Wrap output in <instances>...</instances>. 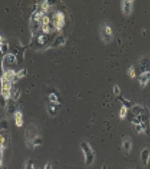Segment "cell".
Masks as SVG:
<instances>
[{
    "mask_svg": "<svg viewBox=\"0 0 150 169\" xmlns=\"http://www.w3.org/2000/svg\"><path fill=\"white\" fill-rule=\"evenodd\" d=\"M42 31L43 33L48 34L50 32V28H49V25H42Z\"/></svg>",
    "mask_w": 150,
    "mask_h": 169,
    "instance_id": "f1b7e54d",
    "label": "cell"
},
{
    "mask_svg": "<svg viewBox=\"0 0 150 169\" xmlns=\"http://www.w3.org/2000/svg\"><path fill=\"white\" fill-rule=\"evenodd\" d=\"M45 169H52V164H51V162H47L46 163Z\"/></svg>",
    "mask_w": 150,
    "mask_h": 169,
    "instance_id": "d6a6232c",
    "label": "cell"
},
{
    "mask_svg": "<svg viewBox=\"0 0 150 169\" xmlns=\"http://www.w3.org/2000/svg\"><path fill=\"white\" fill-rule=\"evenodd\" d=\"M2 165V160H1V158H0V166Z\"/></svg>",
    "mask_w": 150,
    "mask_h": 169,
    "instance_id": "8d00e7d4",
    "label": "cell"
},
{
    "mask_svg": "<svg viewBox=\"0 0 150 169\" xmlns=\"http://www.w3.org/2000/svg\"><path fill=\"white\" fill-rule=\"evenodd\" d=\"M127 75L130 77V78H134L136 76V72H135V68L134 66H130V67L127 69Z\"/></svg>",
    "mask_w": 150,
    "mask_h": 169,
    "instance_id": "2e32d148",
    "label": "cell"
},
{
    "mask_svg": "<svg viewBox=\"0 0 150 169\" xmlns=\"http://www.w3.org/2000/svg\"><path fill=\"white\" fill-rule=\"evenodd\" d=\"M146 168L150 169V155H149V157H148V160H147V163H146V166H145Z\"/></svg>",
    "mask_w": 150,
    "mask_h": 169,
    "instance_id": "836d02e7",
    "label": "cell"
},
{
    "mask_svg": "<svg viewBox=\"0 0 150 169\" xmlns=\"http://www.w3.org/2000/svg\"><path fill=\"white\" fill-rule=\"evenodd\" d=\"M26 73H27V70H26V68H23L21 69L20 71H18V72H16V79H19V78H22L24 77Z\"/></svg>",
    "mask_w": 150,
    "mask_h": 169,
    "instance_id": "d6986e66",
    "label": "cell"
},
{
    "mask_svg": "<svg viewBox=\"0 0 150 169\" xmlns=\"http://www.w3.org/2000/svg\"><path fill=\"white\" fill-rule=\"evenodd\" d=\"M14 119H15V124L16 126L20 128L23 126V115H22L21 112L17 111V112L14 113Z\"/></svg>",
    "mask_w": 150,
    "mask_h": 169,
    "instance_id": "9c48e42d",
    "label": "cell"
},
{
    "mask_svg": "<svg viewBox=\"0 0 150 169\" xmlns=\"http://www.w3.org/2000/svg\"><path fill=\"white\" fill-rule=\"evenodd\" d=\"M48 8H49V3L48 1H44L41 4V9H42V12H47Z\"/></svg>",
    "mask_w": 150,
    "mask_h": 169,
    "instance_id": "7402d4cb",
    "label": "cell"
},
{
    "mask_svg": "<svg viewBox=\"0 0 150 169\" xmlns=\"http://www.w3.org/2000/svg\"><path fill=\"white\" fill-rule=\"evenodd\" d=\"M32 142H33L34 145H40L42 144V140H41V137L37 136V137H35V139L33 140Z\"/></svg>",
    "mask_w": 150,
    "mask_h": 169,
    "instance_id": "484cf974",
    "label": "cell"
},
{
    "mask_svg": "<svg viewBox=\"0 0 150 169\" xmlns=\"http://www.w3.org/2000/svg\"><path fill=\"white\" fill-rule=\"evenodd\" d=\"M14 111H15V106L14 105H12V104L8 105V112L11 114V113L14 112Z\"/></svg>",
    "mask_w": 150,
    "mask_h": 169,
    "instance_id": "4dcf8cb0",
    "label": "cell"
},
{
    "mask_svg": "<svg viewBox=\"0 0 150 169\" xmlns=\"http://www.w3.org/2000/svg\"><path fill=\"white\" fill-rule=\"evenodd\" d=\"M122 148L124 151H126L127 153L130 152V150L132 148V141L131 140L129 139L128 136H126L124 140L122 141Z\"/></svg>",
    "mask_w": 150,
    "mask_h": 169,
    "instance_id": "ba28073f",
    "label": "cell"
},
{
    "mask_svg": "<svg viewBox=\"0 0 150 169\" xmlns=\"http://www.w3.org/2000/svg\"><path fill=\"white\" fill-rule=\"evenodd\" d=\"M131 111L132 114L134 116H139V115H143L144 114V107L141 105H134L131 107Z\"/></svg>",
    "mask_w": 150,
    "mask_h": 169,
    "instance_id": "30bf717a",
    "label": "cell"
},
{
    "mask_svg": "<svg viewBox=\"0 0 150 169\" xmlns=\"http://www.w3.org/2000/svg\"><path fill=\"white\" fill-rule=\"evenodd\" d=\"M81 149L83 153V157H85V164L87 166H91L92 163H94V160L95 157V151L92 149L91 145L87 141H82L80 144Z\"/></svg>",
    "mask_w": 150,
    "mask_h": 169,
    "instance_id": "6da1fadb",
    "label": "cell"
},
{
    "mask_svg": "<svg viewBox=\"0 0 150 169\" xmlns=\"http://www.w3.org/2000/svg\"><path fill=\"white\" fill-rule=\"evenodd\" d=\"M121 93V90H120V87L117 85V84H114L113 85V94L116 96H120Z\"/></svg>",
    "mask_w": 150,
    "mask_h": 169,
    "instance_id": "ffe728a7",
    "label": "cell"
},
{
    "mask_svg": "<svg viewBox=\"0 0 150 169\" xmlns=\"http://www.w3.org/2000/svg\"><path fill=\"white\" fill-rule=\"evenodd\" d=\"M140 64V68L142 70V72H145V71H148V67H149V60L147 59H142L139 62Z\"/></svg>",
    "mask_w": 150,
    "mask_h": 169,
    "instance_id": "7c38bea8",
    "label": "cell"
},
{
    "mask_svg": "<svg viewBox=\"0 0 150 169\" xmlns=\"http://www.w3.org/2000/svg\"><path fill=\"white\" fill-rule=\"evenodd\" d=\"M2 78L3 79H6L7 81L13 83V82H15L16 80H17L16 79V72H15L14 70H12V69H7V70H5L3 72Z\"/></svg>",
    "mask_w": 150,
    "mask_h": 169,
    "instance_id": "5b68a950",
    "label": "cell"
},
{
    "mask_svg": "<svg viewBox=\"0 0 150 169\" xmlns=\"http://www.w3.org/2000/svg\"><path fill=\"white\" fill-rule=\"evenodd\" d=\"M48 112H49V114L52 116H55L56 113H57V108H55V106H52V105H49L48 106Z\"/></svg>",
    "mask_w": 150,
    "mask_h": 169,
    "instance_id": "44dd1931",
    "label": "cell"
},
{
    "mask_svg": "<svg viewBox=\"0 0 150 169\" xmlns=\"http://www.w3.org/2000/svg\"><path fill=\"white\" fill-rule=\"evenodd\" d=\"M8 51H9V44H8L7 43H3L1 46H0V52L6 55V52Z\"/></svg>",
    "mask_w": 150,
    "mask_h": 169,
    "instance_id": "e0dca14e",
    "label": "cell"
},
{
    "mask_svg": "<svg viewBox=\"0 0 150 169\" xmlns=\"http://www.w3.org/2000/svg\"><path fill=\"white\" fill-rule=\"evenodd\" d=\"M50 24V18L48 16H44L42 19V25H49Z\"/></svg>",
    "mask_w": 150,
    "mask_h": 169,
    "instance_id": "4316f807",
    "label": "cell"
},
{
    "mask_svg": "<svg viewBox=\"0 0 150 169\" xmlns=\"http://www.w3.org/2000/svg\"><path fill=\"white\" fill-rule=\"evenodd\" d=\"M127 112H128V108H126L125 106H122L120 108V118L121 120L124 119L126 117V115H127Z\"/></svg>",
    "mask_w": 150,
    "mask_h": 169,
    "instance_id": "9a60e30c",
    "label": "cell"
},
{
    "mask_svg": "<svg viewBox=\"0 0 150 169\" xmlns=\"http://www.w3.org/2000/svg\"><path fill=\"white\" fill-rule=\"evenodd\" d=\"M134 128H135L136 133H144L145 132V123L139 124V125H134Z\"/></svg>",
    "mask_w": 150,
    "mask_h": 169,
    "instance_id": "5bb4252c",
    "label": "cell"
},
{
    "mask_svg": "<svg viewBox=\"0 0 150 169\" xmlns=\"http://www.w3.org/2000/svg\"><path fill=\"white\" fill-rule=\"evenodd\" d=\"M49 100L52 102V103H56V104L59 103L58 96H57L55 93H50V94H49Z\"/></svg>",
    "mask_w": 150,
    "mask_h": 169,
    "instance_id": "ac0fdd59",
    "label": "cell"
},
{
    "mask_svg": "<svg viewBox=\"0 0 150 169\" xmlns=\"http://www.w3.org/2000/svg\"><path fill=\"white\" fill-rule=\"evenodd\" d=\"M7 128H8V123L6 120L0 122V130H6Z\"/></svg>",
    "mask_w": 150,
    "mask_h": 169,
    "instance_id": "cb8c5ba5",
    "label": "cell"
},
{
    "mask_svg": "<svg viewBox=\"0 0 150 169\" xmlns=\"http://www.w3.org/2000/svg\"><path fill=\"white\" fill-rule=\"evenodd\" d=\"M46 41H47V36L45 35H42V36H40L39 37V39H38V42L40 43V44H44V43H46Z\"/></svg>",
    "mask_w": 150,
    "mask_h": 169,
    "instance_id": "83f0119b",
    "label": "cell"
},
{
    "mask_svg": "<svg viewBox=\"0 0 150 169\" xmlns=\"http://www.w3.org/2000/svg\"><path fill=\"white\" fill-rule=\"evenodd\" d=\"M20 95H21V91L19 90V89H16V90L14 91V93H13V99L14 100H17L18 98L20 97Z\"/></svg>",
    "mask_w": 150,
    "mask_h": 169,
    "instance_id": "d4e9b609",
    "label": "cell"
},
{
    "mask_svg": "<svg viewBox=\"0 0 150 169\" xmlns=\"http://www.w3.org/2000/svg\"><path fill=\"white\" fill-rule=\"evenodd\" d=\"M25 169H35L32 159H29L27 161V163H26V166H25Z\"/></svg>",
    "mask_w": 150,
    "mask_h": 169,
    "instance_id": "603a6c76",
    "label": "cell"
},
{
    "mask_svg": "<svg viewBox=\"0 0 150 169\" xmlns=\"http://www.w3.org/2000/svg\"><path fill=\"white\" fill-rule=\"evenodd\" d=\"M149 155H150V150L148 148H144L142 151H141L140 158H141V161H142L144 166H146V163H147V160H148Z\"/></svg>",
    "mask_w": 150,
    "mask_h": 169,
    "instance_id": "8fae6325",
    "label": "cell"
},
{
    "mask_svg": "<svg viewBox=\"0 0 150 169\" xmlns=\"http://www.w3.org/2000/svg\"><path fill=\"white\" fill-rule=\"evenodd\" d=\"M100 38L105 44H109L112 40V30L108 24H103L100 27Z\"/></svg>",
    "mask_w": 150,
    "mask_h": 169,
    "instance_id": "7a4b0ae2",
    "label": "cell"
},
{
    "mask_svg": "<svg viewBox=\"0 0 150 169\" xmlns=\"http://www.w3.org/2000/svg\"><path fill=\"white\" fill-rule=\"evenodd\" d=\"M4 144H5V140L2 136H0V146H4Z\"/></svg>",
    "mask_w": 150,
    "mask_h": 169,
    "instance_id": "1f68e13d",
    "label": "cell"
},
{
    "mask_svg": "<svg viewBox=\"0 0 150 169\" xmlns=\"http://www.w3.org/2000/svg\"><path fill=\"white\" fill-rule=\"evenodd\" d=\"M2 44H3V39H2L1 36H0V46H1Z\"/></svg>",
    "mask_w": 150,
    "mask_h": 169,
    "instance_id": "e575fe53",
    "label": "cell"
},
{
    "mask_svg": "<svg viewBox=\"0 0 150 169\" xmlns=\"http://www.w3.org/2000/svg\"><path fill=\"white\" fill-rule=\"evenodd\" d=\"M5 62L8 65H12V64H16V57L12 53H6L3 56V63Z\"/></svg>",
    "mask_w": 150,
    "mask_h": 169,
    "instance_id": "52a82bcc",
    "label": "cell"
},
{
    "mask_svg": "<svg viewBox=\"0 0 150 169\" xmlns=\"http://www.w3.org/2000/svg\"><path fill=\"white\" fill-rule=\"evenodd\" d=\"M121 10L125 16H129L133 11V1H130V0L121 1Z\"/></svg>",
    "mask_w": 150,
    "mask_h": 169,
    "instance_id": "277c9868",
    "label": "cell"
},
{
    "mask_svg": "<svg viewBox=\"0 0 150 169\" xmlns=\"http://www.w3.org/2000/svg\"><path fill=\"white\" fill-rule=\"evenodd\" d=\"M53 25L56 30H61L65 25V15L63 12H56L53 17Z\"/></svg>",
    "mask_w": 150,
    "mask_h": 169,
    "instance_id": "3957f363",
    "label": "cell"
},
{
    "mask_svg": "<svg viewBox=\"0 0 150 169\" xmlns=\"http://www.w3.org/2000/svg\"><path fill=\"white\" fill-rule=\"evenodd\" d=\"M150 81V71H145V72H142L138 77V82L141 85V87H145L148 84V82Z\"/></svg>",
    "mask_w": 150,
    "mask_h": 169,
    "instance_id": "8992f818",
    "label": "cell"
},
{
    "mask_svg": "<svg viewBox=\"0 0 150 169\" xmlns=\"http://www.w3.org/2000/svg\"><path fill=\"white\" fill-rule=\"evenodd\" d=\"M118 100L122 103V106H125L126 108H131L132 106H134L133 102L127 100V99H125V98H118Z\"/></svg>",
    "mask_w": 150,
    "mask_h": 169,
    "instance_id": "4fadbf2b",
    "label": "cell"
},
{
    "mask_svg": "<svg viewBox=\"0 0 150 169\" xmlns=\"http://www.w3.org/2000/svg\"><path fill=\"white\" fill-rule=\"evenodd\" d=\"M101 169H107V165H103Z\"/></svg>",
    "mask_w": 150,
    "mask_h": 169,
    "instance_id": "d590c367",
    "label": "cell"
},
{
    "mask_svg": "<svg viewBox=\"0 0 150 169\" xmlns=\"http://www.w3.org/2000/svg\"><path fill=\"white\" fill-rule=\"evenodd\" d=\"M6 100L2 95H0V105H1L2 107H5L6 106Z\"/></svg>",
    "mask_w": 150,
    "mask_h": 169,
    "instance_id": "f546056e",
    "label": "cell"
}]
</instances>
